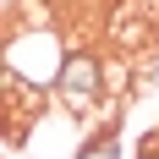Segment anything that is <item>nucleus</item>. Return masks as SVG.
<instances>
[{
	"label": "nucleus",
	"instance_id": "1",
	"mask_svg": "<svg viewBox=\"0 0 159 159\" xmlns=\"http://www.w3.org/2000/svg\"><path fill=\"white\" fill-rule=\"evenodd\" d=\"M55 99H61V110L88 126L93 110L104 104V55H88V49H71L61 55V71H55Z\"/></svg>",
	"mask_w": 159,
	"mask_h": 159
},
{
	"label": "nucleus",
	"instance_id": "2",
	"mask_svg": "<svg viewBox=\"0 0 159 159\" xmlns=\"http://www.w3.org/2000/svg\"><path fill=\"white\" fill-rule=\"evenodd\" d=\"M6 143L11 148H28L22 137H28V126L39 121V110H44V93L33 88V82H22L16 77V66H6Z\"/></svg>",
	"mask_w": 159,
	"mask_h": 159
},
{
	"label": "nucleus",
	"instance_id": "4",
	"mask_svg": "<svg viewBox=\"0 0 159 159\" xmlns=\"http://www.w3.org/2000/svg\"><path fill=\"white\" fill-rule=\"evenodd\" d=\"M137 159H159V132H143V143H137Z\"/></svg>",
	"mask_w": 159,
	"mask_h": 159
},
{
	"label": "nucleus",
	"instance_id": "3",
	"mask_svg": "<svg viewBox=\"0 0 159 159\" xmlns=\"http://www.w3.org/2000/svg\"><path fill=\"white\" fill-rule=\"evenodd\" d=\"M137 61L132 55H121V49H110L104 55V99H132L137 93Z\"/></svg>",
	"mask_w": 159,
	"mask_h": 159
}]
</instances>
